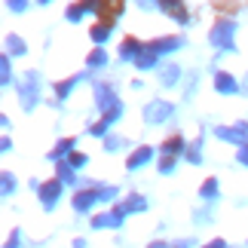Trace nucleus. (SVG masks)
I'll list each match as a JSON object with an SVG mask.
<instances>
[{"instance_id":"nucleus-1","label":"nucleus","mask_w":248,"mask_h":248,"mask_svg":"<svg viewBox=\"0 0 248 248\" xmlns=\"http://www.w3.org/2000/svg\"><path fill=\"white\" fill-rule=\"evenodd\" d=\"M92 199H95L92 193H80L77 199H74V205H77V208H80V212H86V205H92Z\"/></svg>"},{"instance_id":"nucleus-3","label":"nucleus","mask_w":248,"mask_h":248,"mask_svg":"<svg viewBox=\"0 0 248 248\" xmlns=\"http://www.w3.org/2000/svg\"><path fill=\"white\" fill-rule=\"evenodd\" d=\"M104 37H108V25H98V28H95V40H104Z\"/></svg>"},{"instance_id":"nucleus-2","label":"nucleus","mask_w":248,"mask_h":248,"mask_svg":"<svg viewBox=\"0 0 248 248\" xmlns=\"http://www.w3.org/2000/svg\"><path fill=\"white\" fill-rule=\"evenodd\" d=\"M217 89H221V92H230L233 89V80L227 77V74H221V77H217Z\"/></svg>"}]
</instances>
